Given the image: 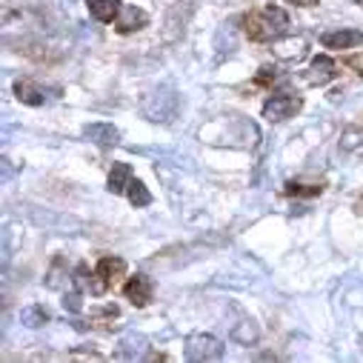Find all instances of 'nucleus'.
Listing matches in <instances>:
<instances>
[{
	"mask_svg": "<svg viewBox=\"0 0 363 363\" xmlns=\"http://www.w3.org/2000/svg\"><path fill=\"white\" fill-rule=\"evenodd\" d=\"M289 29V15L281 6H263L246 18V35L257 43L275 40Z\"/></svg>",
	"mask_w": 363,
	"mask_h": 363,
	"instance_id": "f257e3e1",
	"label": "nucleus"
},
{
	"mask_svg": "<svg viewBox=\"0 0 363 363\" xmlns=\"http://www.w3.org/2000/svg\"><path fill=\"white\" fill-rule=\"evenodd\" d=\"M140 112H143L149 121L169 123V121L177 115V95L172 92V89H160V92H152V95L143 98Z\"/></svg>",
	"mask_w": 363,
	"mask_h": 363,
	"instance_id": "f03ea898",
	"label": "nucleus"
},
{
	"mask_svg": "<svg viewBox=\"0 0 363 363\" xmlns=\"http://www.w3.org/2000/svg\"><path fill=\"white\" fill-rule=\"evenodd\" d=\"M303 106V101L298 95H272L266 104H263V118L269 123H281L292 115H298Z\"/></svg>",
	"mask_w": 363,
	"mask_h": 363,
	"instance_id": "7ed1b4c3",
	"label": "nucleus"
},
{
	"mask_svg": "<svg viewBox=\"0 0 363 363\" xmlns=\"http://www.w3.org/2000/svg\"><path fill=\"white\" fill-rule=\"evenodd\" d=\"M186 357L189 360H220L223 357V343L212 335H192L186 337Z\"/></svg>",
	"mask_w": 363,
	"mask_h": 363,
	"instance_id": "20e7f679",
	"label": "nucleus"
},
{
	"mask_svg": "<svg viewBox=\"0 0 363 363\" xmlns=\"http://www.w3.org/2000/svg\"><path fill=\"white\" fill-rule=\"evenodd\" d=\"M335 77H337V66H335V60L326 57V55H318V57L309 63V69H306V83H309V86H326V83L335 80Z\"/></svg>",
	"mask_w": 363,
	"mask_h": 363,
	"instance_id": "39448f33",
	"label": "nucleus"
},
{
	"mask_svg": "<svg viewBox=\"0 0 363 363\" xmlns=\"http://www.w3.org/2000/svg\"><path fill=\"white\" fill-rule=\"evenodd\" d=\"M320 43H323L326 49H335V52H340V49H354V46L363 43V32H357V29H335V32H326V35L320 38Z\"/></svg>",
	"mask_w": 363,
	"mask_h": 363,
	"instance_id": "423d86ee",
	"label": "nucleus"
},
{
	"mask_svg": "<svg viewBox=\"0 0 363 363\" xmlns=\"http://www.w3.org/2000/svg\"><path fill=\"white\" fill-rule=\"evenodd\" d=\"M83 135L92 140L95 146H101V149H112V146H118V140H121V132H118L112 123H89V126L83 129Z\"/></svg>",
	"mask_w": 363,
	"mask_h": 363,
	"instance_id": "0eeeda50",
	"label": "nucleus"
},
{
	"mask_svg": "<svg viewBox=\"0 0 363 363\" xmlns=\"http://www.w3.org/2000/svg\"><path fill=\"white\" fill-rule=\"evenodd\" d=\"M123 292H126V298H129L135 306H146V303L152 301L155 286H152V281H149L146 275H135V278H129V284L123 286Z\"/></svg>",
	"mask_w": 363,
	"mask_h": 363,
	"instance_id": "6e6552de",
	"label": "nucleus"
},
{
	"mask_svg": "<svg viewBox=\"0 0 363 363\" xmlns=\"http://www.w3.org/2000/svg\"><path fill=\"white\" fill-rule=\"evenodd\" d=\"M15 95H18V101L26 104V106H43V104L49 101L46 89L38 86V83H32V80H18V83H15Z\"/></svg>",
	"mask_w": 363,
	"mask_h": 363,
	"instance_id": "1a4fd4ad",
	"label": "nucleus"
},
{
	"mask_svg": "<svg viewBox=\"0 0 363 363\" xmlns=\"http://www.w3.org/2000/svg\"><path fill=\"white\" fill-rule=\"evenodd\" d=\"M86 9H89V15H92L95 21L112 23V21H118L123 6H121V0H86Z\"/></svg>",
	"mask_w": 363,
	"mask_h": 363,
	"instance_id": "9d476101",
	"label": "nucleus"
},
{
	"mask_svg": "<svg viewBox=\"0 0 363 363\" xmlns=\"http://www.w3.org/2000/svg\"><path fill=\"white\" fill-rule=\"evenodd\" d=\"M146 23H149L146 12H143V9H135V6H123L121 15H118V32H121V35L138 32V29H143Z\"/></svg>",
	"mask_w": 363,
	"mask_h": 363,
	"instance_id": "9b49d317",
	"label": "nucleus"
},
{
	"mask_svg": "<svg viewBox=\"0 0 363 363\" xmlns=\"http://www.w3.org/2000/svg\"><path fill=\"white\" fill-rule=\"evenodd\" d=\"M132 166L129 163H112V172H109V192L112 195H123L126 189H129V184H132Z\"/></svg>",
	"mask_w": 363,
	"mask_h": 363,
	"instance_id": "f8f14e48",
	"label": "nucleus"
},
{
	"mask_svg": "<svg viewBox=\"0 0 363 363\" xmlns=\"http://www.w3.org/2000/svg\"><path fill=\"white\" fill-rule=\"evenodd\" d=\"M123 272H126V260H121V257H101L98 260V275L106 284H115L118 278H123Z\"/></svg>",
	"mask_w": 363,
	"mask_h": 363,
	"instance_id": "ddd939ff",
	"label": "nucleus"
},
{
	"mask_svg": "<svg viewBox=\"0 0 363 363\" xmlns=\"http://www.w3.org/2000/svg\"><path fill=\"white\" fill-rule=\"evenodd\" d=\"M257 337H260V329H257V323H255L252 318H243L240 323L232 326V340H238V343H243V346L255 343Z\"/></svg>",
	"mask_w": 363,
	"mask_h": 363,
	"instance_id": "4468645a",
	"label": "nucleus"
},
{
	"mask_svg": "<svg viewBox=\"0 0 363 363\" xmlns=\"http://www.w3.org/2000/svg\"><path fill=\"white\" fill-rule=\"evenodd\" d=\"M21 320H23V326H29V329H38V326H43V323H49V312L43 309V306H26L23 312H21Z\"/></svg>",
	"mask_w": 363,
	"mask_h": 363,
	"instance_id": "2eb2a0df",
	"label": "nucleus"
},
{
	"mask_svg": "<svg viewBox=\"0 0 363 363\" xmlns=\"http://www.w3.org/2000/svg\"><path fill=\"white\" fill-rule=\"evenodd\" d=\"M126 195H129V203H132L135 209H140V206H149V203H152V195H149V189L140 184V180H132L129 189H126Z\"/></svg>",
	"mask_w": 363,
	"mask_h": 363,
	"instance_id": "dca6fc26",
	"label": "nucleus"
},
{
	"mask_svg": "<svg viewBox=\"0 0 363 363\" xmlns=\"http://www.w3.org/2000/svg\"><path fill=\"white\" fill-rule=\"evenodd\" d=\"M143 343H146L143 337H126V340L121 343V354H126V357L135 354V357H138V354L143 352Z\"/></svg>",
	"mask_w": 363,
	"mask_h": 363,
	"instance_id": "f3484780",
	"label": "nucleus"
},
{
	"mask_svg": "<svg viewBox=\"0 0 363 363\" xmlns=\"http://www.w3.org/2000/svg\"><path fill=\"white\" fill-rule=\"evenodd\" d=\"M63 309H69V312H80V309H83V301H80V289H77V292H69V295H63Z\"/></svg>",
	"mask_w": 363,
	"mask_h": 363,
	"instance_id": "a211bd4d",
	"label": "nucleus"
},
{
	"mask_svg": "<svg viewBox=\"0 0 363 363\" xmlns=\"http://www.w3.org/2000/svg\"><path fill=\"white\" fill-rule=\"evenodd\" d=\"M286 192H289V195H320V186H312V189H301L298 184H286Z\"/></svg>",
	"mask_w": 363,
	"mask_h": 363,
	"instance_id": "6ab92c4d",
	"label": "nucleus"
},
{
	"mask_svg": "<svg viewBox=\"0 0 363 363\" xmlns=\"http://www.w3.org/2000/svg\"><path fill=\"white\" fill-rule=\"evenodd\" d=\"M289 4H295V6H315L318 0H289Z\"/></svg>",
	"mask_w": 363,
	"mask_h": 363,
	"instance_id": "aec40b11",
	"label": "nucleus"
}]
</instances>
